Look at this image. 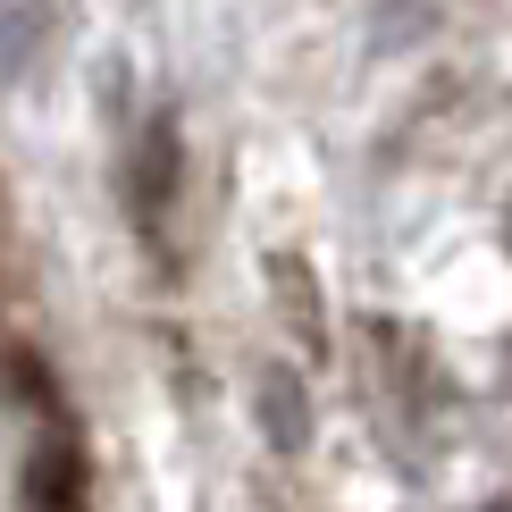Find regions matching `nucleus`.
I'll use <instances>...</instances> for the list:
<instances>
[{
  "mask_svg": "<svg viewBox=\"0 0 512 512\" xmlns=\"http://www.w3.org/2000/svg\"><path fill=\"white\" fill-rule=\"evenodd\" d=\"M269 277H277V294H286V319H303V345L319 353V311H311V269H303V261H286V252H277V261H269Z\"/></svg>",
  "mask_w": 512,
  "mask_h": 512,
  "instance_id": "f257e3e1",
  "label": "nucleus"
},
{
  "mask_svg": "<svg viewBox=\"0 0 512 512\" xmlns=\"http://www.w3.org/2000/svg\"><path fill=\"white\" fill-rule=\"evenodd\" d=\"M269 445H303V395H286V378H269Z\"/></svg>",
  "mask_w": 512,
  "mask_h": 512,
  "instance_id": "f03ea898",
  "label": "nucleus"
},
{
  "mask_svg": "<svg viewBox=\"0 0 512 512\" xmlns=\"http://www.w3.org/2000/svg\"><path fill=\"white\" fill-rule=\"evenodd\" d=\"M504 252H512V219H504Z\"/></svg>",
  "mask_w": 512,
  "mask_h": 512,
  "instance_id": "7ed1b4c3",
  "label": "nucleus"
},
{
  "mask_svg": "<svg viewBox=\"0 0 512 512\" xmlns=\"http://www.w3.org/2000/svg\"><path fill=\"white\" fill-rule=\"evenodd\" d=\"M496 512H512V504H496Z\"/></svg>",
  "mask_w": 512,
  "mask_h": 512,
  "instance_id": "20e7f679",
  "label": "nucleus"
}]
</instances>
